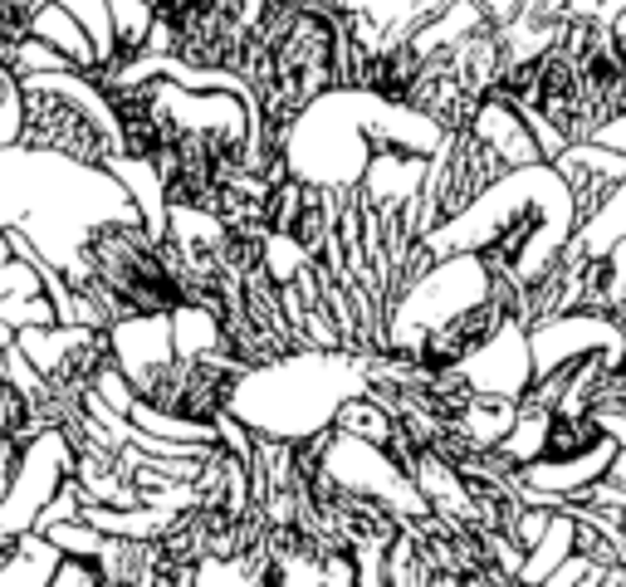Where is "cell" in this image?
<instances>
[{
    "label": "cell",
    "instance_id": "obj_2",
    "mask_svg": "<svg viewBox=\"0 0 626 587\" xmlns=\"http://www.w3.org/2000/svg\"><path fill=\"white\" fill-rule=\"evenodd\" d=\"M0 323L10 329H44V323H60V303L44 294H15V299H0Z\"/></svg>",
    "mask_w": 626,
    "mask_h": 587
},
{
    "label": "cell",
    "instance_id": "obj_1",
    "mask_svg": "<svg viewBox=\"0 0 626 587\" xmlns=\"http://www.w3.org/2000/svg\"><path fill=\"white\" fill-rule=\"evenodd\" d=\"M64 548L50 534H0V587H54Z\"/></svg>",
    "mask_w": 626,
    "mask_h": 587
}]
</instances>
